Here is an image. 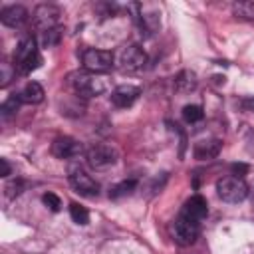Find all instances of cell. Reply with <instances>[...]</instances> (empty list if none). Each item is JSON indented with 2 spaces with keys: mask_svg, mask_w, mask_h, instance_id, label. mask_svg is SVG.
I'll use <instances>...</instances> for the list:
<instances>
[{
  "mask_svg": "<svg viewBox=\"0 0 254 254\" xmlns=\"http://www.w3.org/2000/svg\"><path fill=\"white\" fill-rule=\"evenodd\" d=\"M181 212H185V214H189L190 218H194V220H198V222H200V220L208 214L206 198H204V196H200V194H192V196L183 204Z\"/></svg>",
  "mask_w": 254,
  "mask_h": 254,
  "instance_id": "14",
  "label": "cell"
},
{
  "mask_svg": "<svg viewBox=\"0 0 254 254\" xmlns=\"http://www.w3.org/2000/svg\"><path fill=\"white\" fill-rule=\"evenodd\" d=\"M42 202H44L50 210H54V212H58V210L62 208V200H60V196L54 194V192H46V194L42 196Z\"/></svg>",
  "mask_w": 254,
  "mask_h": 254,
  "instance_id": "24",
  "label": "cell"
},
{
  "mask_svg": "<svg viewBox=\"0 0 254 254\" xmlns=\"http://www.w3.org/2000/svg\"><path fill=\"white\" fill-rule=\"evenodd\" d=\"M115 65L121 71H139L147 65V54L137 44L125 46V48L119 50V54L115 58Z\"/></svg>",
  "mask_w": 254,
  "mask_h": 254,
  "instance_id": "7",
  "label": "cell"
},
{
  "mask_svg": "<svg viewBox=\"0 0 254 254\" xmlns=\"http://www.w3.org/2000/svg\"><path fill=\"white\" fill-rule=\"evenodd\" d=\"M232 14L240 20H254V0H240L232 4Z\"/></svg>",
  "mask_w": 254,
  "mask_h": 254,
  "instance_id": "18",
  "label": "cell"
},
{
  "mask_svg": "<svg viewBox=\"0 0 254 254\" xmlns=\"http://www.w3.org/2000/svg\"><path fill=\"white\" fill-rule=\"evenodd\" d=\"M173 85H175V91H179V93H190V91L196 89V85H198V77H196L194 71H190V69H183V71H179V73L175 75Z\"/></svg>",
  "mask_w": 254,
  "mask_h": 254,
  "instance_id": "16",
  "label": "cell"
},
{
  "mask_svg": "<svg viewBox=\"0 0 254 254\" xmlns=\"http://www.w3.org/2000/svg\"><path fill=\"white\" fill-rule=\"evenodd\" d=\"M69 185L81 196H97L99 194V183L91 175H87L85 171H81V169H73L69 173Z\"/></svg>",
  "mask_w": 254,
  "mask_h": 254,
  "instance_id": "9",
  "label": "cell"
},
{
  "mask_svg": "<svg viewBox=\"0 0 254 254\" xmlns=\"http://www.w3.org/2000/svg\"><path fill=\"white\" fill-rule=\"evenodd\" d=\"M60 40H62V28H52V30L40 34L42 48H54V46L60 44Z\"/></svg>",
  "mask_w": 254,
  "mask_h": 254,
  "instance_id": "19",
  "label": "cell"
},
{
  "mask_svg": "<svg viewBox=\"0 0 254 254\" xmlns=\"http://www.w3.org/2000/svg\"><path fill=\"white\" fill-rule=\"evenodd\" d=\"M202 117H204V111H202L200 105H185V107H183V119H185L187 123H196V121H200Z\"/></svg>",
  "mask_w": 254,
  "mask_h": 254,
  "instance_id": "21",
  "label": "cell"
},
{
  "mask_svg": "<svg viewBox=\"0 0 254 254\" xmlns=\"http://www.w3.org/2000/svg\"><path fill=\"white\" fill-rule=\"evenodd\" d=\"M216 194L224 202L236 204L248 196V185L242 181V177H222L216 181Z\"/></svg>",
  "mask_w": 254,
  "mask_h": 254,
  "instance_id": "5",
  "label": "cell"
},
{
  "mask_svg": "<svg viewBox=\"0 0 254 254\" xmlns=\"http://www.w3.org/2000/svg\"><path fill=\"white\" fill-rule=\"evenodd\" d=\"M141 95V87L137 85H131V83H125V85H117L113 91H111V103L115 107H131Z\"/></svg>",
  "mask_w": 254,
  "mask_h": 254,
  "instance_id": "11",
  "label": "cell"
},
{
  "mask_svg": "<svg viewBox=\"0 0 254 254\" xmlns=\"http://www.w3.org/2000/svg\"><path fill=\"white\" fill-rule=\"evenodd\" d=\"M69 87L73 89V93L81 99H89V97H97L103 95L109 87L107 77L103 73H91V71H73L67 77Z\"/></svg>",
  "mask_w": 254,
  "mask_h": 254,
  "instance_id": "1",
  "label": "cell"
},
{
  "mask_svg": "<svg viewBox=\"0 0 254 254\" xmlns=\"http://www.w3.org/2000/svg\"><path fill=\"white\" fill-rule=\"evenodd\" d=\"M135 189H137V181H135V179L121 181V183H117V185H113V187L109 189V198H121V196H127V194H131Z\"/></svg>",
  "mask_w": 254,
  "mask_h": 254,
  "instance_id": "17",
  "label": "cell"
},
{
  "mask_svg": "<svg viewBox=\"0 0 254 254\" xmlns=\"http://www.w3.org/2000/svg\"><path fill=\"white\" fill-rule=\"evenodd\" d=\"M24 189H26V183L22 179H12L4 185V194H6V198H16L18 194H22Z\"/></svg>",
  "mask_w": 254,
  "mask_h": 254,
  "instance_id": "22",
  "label": "cell"
},
{
  "mask_svg": "<svg viewBox=\"0 0 254 254\" xmlns=\"http://www.w3.org/2000/svg\"><path fill=\"white\" fill-rule=\"evenodd\" d=\"M81 151H83L81 143L75 141L73 137H67V135L56 137L52 143V155L56 159H71V157H77Z\"/></svg>",
  "mask_w": 254,
  "mask_h": 254,
  "instance_id": "10",
  "label": "cell"
},
{
  "mask_svg": "<svg viewBox=\"0 0 254 254\" xmlns=\"http://www.w3.org/2000/svg\"><path fill=\"white\" fill-rule=\"evenodd\" d=\"M10 77H12V71H10L6 65H2V81H0V85L6 87V85L10 83Z\"/></svg>",
  "mask_w": 254,
  "mask_h": 254,
  "instance_id": "25",
  "label": "cell"
},
{
  "mask_svg": "<svg viewBox=\"0 0 254 254\" xmlns=\"http://www.w3.org/2000/svg\"><path fill=\"white\" fill-rule=\"evenodd\" d=\"M18 107H20V99H18L16 95H12V97H8V99L0 105V115L6 119V117H10V115H14V113L18 111Z\"/></svg>",
  "mask_w": 254,
  "mask_h": 254,
  "instance_id": "23",
  "label": "cell"
},
{
  "mask_svg": "<svg viewBox=\"0 0 254 254\" xmlns=\"http://www.w3.org/2000/svg\"><path fill=\"white\" fill-rule=\"evenodd\" d=\"M119 159V153L115 147L107 145V143H95L85 151V161L93 171H105L109 167H113Z\"/></svg>",
  "mask_w": 254,
  "mask_h": 254,
  "instance_id": "4",
  "label": "cell"
},
{
  "mask_svg": "<svg viewBox=\"0 0 254 254\" xmlns=\"http://www.w3.org/2000/svg\"><path fill=\"white\" fill-rule=\"evenodd\" d=\"M69 216H71V220H73L75 224H81V226H85V224L89 222V212H87V208L81 206V204H77V202H71V204H69Z\"/></svg>",
  "mask_w": 254,
  "mask_h": 254,
  "instance_id": "20",
  "label": "cell"
},
{
  "mask_svg": "<svg viewBox=\"0 0 254 254\" xmlns=\"http://www.w3.org/2000/svg\"><path fill=\"white\" fill-rule=\"evenodd\" d=\"M60 16H62V12H60L58 6H54V4H40V6H36V10L32 14V22H34L36 30H40V34H42V32H48L52 28H58Z\"/></svg>",
  "mask_w": 254,
  "mask_h": 254,
  "instance_id": "8",
  "label": "cell"
},
{
  "mask_svg": "<svg viewBox=\"0 0 254 254\" xmlns=\"http://www.w3.org/2000/svg\"><path fill=\"white\" fill-rule=\"evenodd\" d=\"M81 65L85 71L91 73H105L115 65V58L107 50L99 48H87L81 52Z\"/></svg>",
  "mask_w": 254,
  "mask_h": 254,
  "instance_id": "6",
  "label": "cell"
},
{
  "mask_svg": "<svg viewBox=\"0 0 254 254\" xmlns=\"http://www.w3.org/2000/svg\"><path fill=\"white\" fill-rule=\"evenodd\" d=\"M44 87L38 81H28L18 93L16 97L20 99V103H28V105H36L40 101H44Z\"/></svg>",
  "mask_w": 254,
  "mask_h": 254,
  "instance_id": "15",
  "label": "cell"
},
{
  "mask_svg": "<svg viewBox=\"0 0 254 254\" xmlns=\"http://www.w3.org/2000/svg\"><path fill=\"white\" fill-rule=\"evenodd\" d=\"M12 173V169H10V163L6 161V159H0V177H8Z\"/></svg>",
  "mask_w": 254,
  "mask_h": 254,
  "instance_id": "26",
  "label": "cell"
},
{
  "mask_svg": "<svg viewBox=\"0 0 254 254\" xmlns=\"http://www.w3.org/2000/svg\"><path fill=\"white\" fill-rule=\"evenodd\" d=\"M200 234V222L190 218L185 212H179V216L173 222V238L179 246H190L196 242Z\"/></svg>",
  "mask_w": 254,
  "mask_h": 254,
  "instance_id": "3",
  "label": "cell"
},
{
  "mask_svg": "<svg viewBox=\"0 0 254 254\" xmlns=\"http://www.w3.org/2000/svg\"><path fill=\"white\" fill-rule=\"evenodd\" d=\"M40 65H42V56H40L38 44L32 36H28L18 44V48L14 52V64H12L14 73L18 71L20 75H28L34 69H38Z\"/></svg>",
  "mask_w": 254,
  "mask_h": 254,
  "instance_id": "2",
  "label": "cell"
},
{
  "mask_svg": "<svg viewBox=\"0 0 254 254\" xmlns=\"http://www.w3.org/2000/svg\"><path fill=\"white\" fill-rule=\"evenodd\" d=\"M220 149H222V141H220V139H216V137H212V139H202V141H198V143L194 145L192 155H194V159H198V161H208V159L218 157Z\"/></svg>",
  "mask_w": 254,
  "mask_h": 254,
  "instance_id": "13",
  "label": "cell"
},
{
  "mask_svg": "<svg viewBox=\"0 0 254 254\" xmlns=\"http://www.w3.org/2000/svg\"><path fill=\"white\" fill-rule=\"evenodd\" d=\"M28 16H30V14H28V10H26L22 4H10V6L2 8V12H0V22H2L4 26H8V28H20V26L26 24Z\"/></svg>",
  "mask_w": 254,
  "mask_h": 254,
  "instance_id": "12",
  "label": "cell"
}]
</instances>
